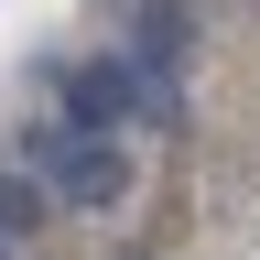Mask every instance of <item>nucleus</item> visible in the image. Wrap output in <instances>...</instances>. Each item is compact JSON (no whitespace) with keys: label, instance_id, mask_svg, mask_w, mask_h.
<instances>
[{"label":"nucleus","instance_id":"obj_1","mask_svg":"<svg viewBox=\"0 0 260 260\" xmlns=\"http://www.w3.org/2000/svg\"><path fill=\"white\" fill-rule=\"evenodd\" d=\"M32 174L54 184V206H65V217H109L119 195H130V152L109 141V130L44 119V130H32Z\"/></svg>","mask_w":260,"mask_h":260},{"label":"nucleus","instance_id":"obj_2","mask_svg":"<svg viewBox=\"0 0 260 260\" xmlns=\"http://www.w3.org/2000/svg\"><path fill=\"white\" fill-rule=\"evenodd\" d=\"M54 98H65V119H76V130H141V76H130V54H87V65H65Z\"/></svg>","mask_w":260,"mask_h":260},{"label":"nucleus","instance_id":"obj_3","mask_svg":"<svg viewBox=\"0 0 260 260\" xmlns=\"http://www.w3.org/2000/svg\"><path fill=\"white\" fill-rule=\"evenodd\" d=\"M184 44H195L184 0H141V22H130V65H174V76H184Z\"/></svg>","mask_w":260,"mask_h":260},{"label":"nucleus","instance_id":"obj_4","mask_svg":"<svg viewBox=\"0 0 260 260\" xmlns=\"http://www.w3.org/2000/svg\"><path fill=\"white\" fill-rule=\"evenodd\" d=\"M44 217H54V184H32V174H0V239H32Z\"/></svg>","mask_w":260,"mask_h":260},{"label":"nucleus","instance_id":"obj_5","mask_svg":"<svg viewBox=\"0 0 260 260\" xmlns=\"http://www.w3.org/2000/svg\"><path fill=\"white\" fill-rule=\"evenodd\" d=\"M0 260H11V239H0Z\"/></svg>","mask_w":260,"mask_h":260}]
</instances>
